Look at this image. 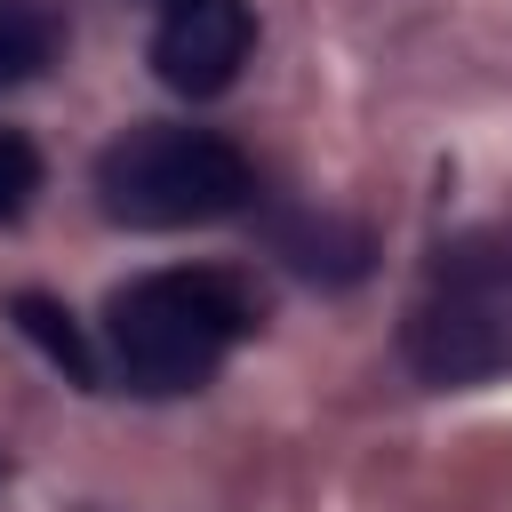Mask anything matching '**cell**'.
<instances>
[{
    "instance_id": "cell-1",
    "label": "cell",
    "mask_w": 512,
    "mask_h": 512,
    "mask_svg": "<svg viewBox=\"0 0 512 512\" xmlns=\"http://www.w3.org/2000/svg\"><path fill=\"white\" fill-rule=\"evenodd\" d=\"M256 328V304L224 272H144L104 304V360L128 392H200L224 352Z\"/></svg>"
},
{
    "instance_id": "cell-2",
    "label": "cell",
    "mask_w": 512,
    "mask_h": 512,
    "mask_svg": "<svg viewBox=\"0 0 512 512\" xmlns=\"http://www.w3.org/2000/svg\"><path fill=\"white\" fill-rule=\"evenodd\" d=\"M400 360L424 384H488L512 368V224L456 232L424 256V288L400 320Z\"/></svg>"
},
{
    "instance_id": "cell-3",
    "label": "cell",
    "mask_w": 512,
    "mask_h": 512,
    "mask_svg": "<svg viewBox=\"0 0 512 512\" xmlns=\"http://www.w3.org/2000/svg\"><path fill=\"white\" fill-rule=\"evenodd\" d=\"M96 200L128 232H184L240 216L256 200V168L232 136L192 120H136L96 152Z\"/></svg>"
},
{
    "instance_id": "cell-4",
    "label": "cell",
    "mask_w": 512,
    "mask_h": 512,
    "mask_svg": "<svg viewBox=\"0 0 512 512\" xmlns=\"http://www.w3.org/2000/svg\"><path fill=\"white\" fill-rule=\"evenodd\" d=\"M248 48H256V8L248 0H168L160 24H152V72H160V88H176L192 104L224 96L240 80Z\"/></svg>"
},
{
    "instance_id": "cell-5",
    "label": "cell",
    "mask_w": 512,
    "mask_h": 512,
    "mask_svg": "<svg viewBox=\"0 0 512 512\" xmlns=\"http://www.w3.org/2000/svg\"><path fill=\"white\" fill-rule=\"evenodd\" d=\"M272 248H280L296 272H312V280H360V272H368V232H352V224H336V216H288V224L272 232Z\"/></svg>"
},
{
    "instance_id": "cell-6",
    "label": "cell",
    "mask_w": 512,
    "mask_h": 512,
    "mask_svg": "<svg viewBox=\"0 0 512 512\" xmlns=\"http://www.w3.org/2000/svg\"><path fill=\"white\" fill-rule=\"evenodd\" d=\"M56 48H64L56 0H0V96L24 88V80H40L56 64Z\"/></svg>"
},
{
    "instance_id": "cell-7",
    "label": "cell",
    "mask_w": 512,
    "mask_h": 512,
    "mask_svg": "<svg viewBox=\"0 0 512 512\" xmlns=\"http://www.w3.org/2000/svg\"><path fill=\"white\" fill-rule=\"evenodd\" d=\"M8 312H16V328H24V336H32L40 352H48V368H64V384H80V392H96V376H104V360L88 352V328H80V320H72V312H64L56 296H40V288H24V296H16Z\"/></svg>"
},
{
    "instance_id": "cell-8",
    "label": "cell",
    "mask_w": 512,
    "mask_h": 512,
    "mask_svg": "<svg viewBox=\"0 0 512 512\" xmlns=\"http://www.w3.org/2000/svg\"><path fill=\"white\" fill-rule=\"evenodd\" d=\"M32 192H40V152H32V136H24V128H0V224H8V216H24V208H32Z\"/></svg>"
}]
</instances>
